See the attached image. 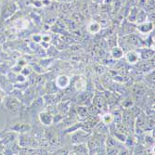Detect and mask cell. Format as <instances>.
<instances>
[{
  "label": "cell",
  "mask_w": 155,
  "mask_h": 155,
  "mask_svg": "<svg viewBox=\"0 0 155 155\" xmlns=\"http://www.w3.org/2000/svg\"><path fill=\"white\" fill-rule=\"evenodd\" d=\"M38 117H39V120L42 123V124H44V125H50L53 123V120H54L52 114L48 111L40 112Z\"/></svg>",
  "instance_id": "6da1fadb"
},
{
  "label": "cell",
  "mask_w": 155,
  "mask_h": 155,
  "mask_svg": "<svg viewBox=\"0 0 155 155\" xmlns=\"http://www.w3.org/2000/svg\"><path fill=\"white\" fill-rule=\"evenodd\" d=\"M70 84V79L67 75H60L57 79H56V86H57L59 88L63 89L66 88Z\"/></svg>",
  "instance_id": "7a4b0ae2"
},
{
  "label": "cell",
  "mask_w": 155,
  "mask_h": 155,
  "mask_svg": "<svg viewBox=\"0 0 155 155\" xmlns=\"http://www.w3.org/2000/svg\"><path fill=\"white\" fill-rule=\"evenodd\" d=\"M125 59L130 64H136L140 59V54L137 51H129L125 54Z\"/></svg>",
  "instance_id": "3957f363"
},
{
  "label": "cell",
  "mask_w": 155,
  "mask_h": 155,
  "mask_svg": "<svg viewBox=\"0 0 155 155\" xmlns=\"http://www.w3.org/2000/svg\"><path fill=\"white\" fill-rule=\"evenodd\" d=\"M137 29L140 33L142 34H148L153 30V23L152 22H142L139 23L137 26Z\"/></svg>",
  "instance_id": "277c9868"
},
{
  "label": "cell",
  "mask_w": 155,
  "mask_h": 155,
  "mask_svg": "<svg viewBox=\"0 0 155 155\" xmlns=\"http://www.w3.org/2000/svg\"><path fill=\"white\" fill-rule=\"evenodd\" d=\"M101 25L98 23V22H97V21H92L88 26H87V31L90 33V34H93V35H95V34H97L98 32L101 31Z\"/></svg>",
  "instance_id": "5b68a950"
},
{
  "label": "cell",
  "mask_w": 155,
  "mask_h": 155,
  "mask_svg": "<svg viewBox=\"0 0 155 155\" xmlns=\"http://www.w3.org/2000/svg\"><path fill=\"white\" fill-rule=\"evenodd\" d=\"M31 129V126L28 124H23V123H19L16 124L14 127H11V130H15L16 132H25Z\"/></svg>",
  "instance_id": "8992f818"
},
{
  "label": "cell",
  "mask_w": 155,
  "mask_h": 155,
  "mask_svg": "<svg viewBox=\"0 0 155 155\" xmlns=\"http://www.w3.org/2000/svg\"><path fill=\"white\" fill-rule=\"evenodd\" d=\"M111 56L114 57V59L118 60V59H121L123 56H124V51L121 48H118V47H115L111 49Z\"/></svg>",
  "instance_id": "52a82bcc"
},
{
  "label": "cell",
  "mask_w": 155,
  "mask_h": 155,
  "mask_svg": "<svg viewBox=\"0 0 155 155\" xmlns=\"http://www.w3.org/2000/svg\"><path fill=\"white\" fill-rule=\"evenodd\" d=\"M114 115H112L111 114H109V112H107V114H104L101 117V121L104 124L108 125V124H110L112 122H114Z\"/></svg>",
  "instance_id": "ba28073f"
},
{
  "label": "cell",
  "mask_w": 155,
  "mask_h": 155,
  "mask_svg": "<svg viewBox=\"0 0 155 155\" xmlns=\"http://www.w3.org/2000/svg\"><path fill=\"white\" fill-rule=\"evenodd\" d=\"M146 12L144 10H140V11H137V21L138 23H142L144 22V21L146 20Z\"/></svg>",
  "instance_id": "9c48e42d"
},
{
  "label": "cell",
  "mask_w": 155,
  "mask_h": 155,
  "mask_svg": "<svg viewBox=\"0 0 155 155\" xmlns=\"http://www.w3.org/2000/svg\"><path fill=\"white\" fill-rule=\"evenodd\" d=\"M74 150L78 154H87V148L84 147V145H78V147H75Z\"/></svg>",
  "instance_id": "30bf717a"
},
{
  "label": "cell",
  "mask_w": 155,
  "mask_h": 155,
  "mask_svg": "<svg viewBox=\"0 0 155 155\" xmlns=\"http://www.w3.org/2000/svg\"><path fill=\"white\" fill-rule=\"evenodd\" d=\"M77 111H78V114L79 116L83 117V118H86L87 114V110L84 107H78L77 108Z\"/></svg>",
  "instance_id": "8fae6325"
},
{
  "label": "cell",
  "mask_w": 155,
  "mask_h": 155,
  "mask_svg": "<svg viewBox=\"0 0 155 155\" xmlns=\"http://www.w3.org/2000/svg\"><path fill=\"white\" fill-rule=\"evenodd\" d=\"M114 137H115L118 140H120L121 142H125V141H126V136L124 135L123 133L116 132V133L114 134Z\"/></svg>",
  "instance_id": "7c38bea8"
},
{
  "label": "cell",
  "mask_w": 155,
  "mask_h": 155,
  "mask_svg": "<svg viewBox=\"0 0 155 155\" xmlns=\"http://www.w3.org/2000/svg\"><path fill=\"white\" fill-rule=\"evenodd\" d=\"M2 102V95H1V93H0V103Z\"/></svg>",
  "instance_id": "4fadbf2b"
},
{
  "label": "cell",
  "mask_w": 155,
  "mask_h": 155,
  "mask_svg": "<svg viewBox=\"0 0 155 155\" xmlns=\"http://www.w3.org/2000/svg\"><path fill=\"white\" fill-rule=\"evenodd\" d=\"M1 137H2V135H1V134H0V138H1Z\"/></svg>",
  "instance_id": "5bb4252c"
}]
</instances>
